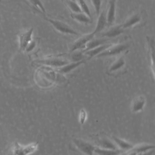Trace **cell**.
I'll list each match as a JSON object with an SVG mask.
<instances>
[{"instance_id": "1", "label": "cell", "mask_w": 155, "mask_h": 155, "mask_svg": "<svg viewBox=\"0 0 155 155\" xmlns=\"http://www.w3.org/2000/svg\"><path fill=\"white\" fill-rule=\"evenodd\" d=\"M43 17L44 19L49 23L56 31L61 33L76 36L81 35L78 31L66 23L46 17L45 15H44Z\"/></svg>"}, {"instance_id": "2", "label": "cell", "mask_w": 155, "mask_h": 155, "mask_svg": "<svg viewBox=\"0 0 155 155\" xmlns=\"http://www.w3.org/2000/svg\"><path fill=\"white\" fill-rule=\"evenodd\" d=\"M128 47L129 46L126 44L112 45L109 48L96 56V57L101 58L117 56L126 51L128 49Z\"/></svg>"}, {"instance_id": "3", "label": "cell", "mask_w": 155, "mask_h": 155, "mask_svg": "<svg viewBox=\"0 0 155 155\" xmlns=\"http://www.w3.org/2000/svg\"><path fill=\"white\" fill-rule=\"evenodd\" d=\"M38 145V142H34L26 146L22 145L18 142H15L14 144L12 152L15 155H29L37 150Z\"/></svg>"}, {"instance_id": "4", "label": "cell", "mask_w": 155, "mask_h": 155, "mask_svg": "<svg viewBox=\"0 0 155 155\" xmlns=\"http://www.w3.org/2000/svg\"><path fill=\"white\" fill-rule=\"evenodd\" d=\"M95 35L92 32L90 33L80 36L78 39H77L72 45L70 50L71 53L78 51L80 50H82L83 51L86 47V45L92 39L94 38Z\"/></svg>"}, {"instance_id": "5", "label": "cell", "mask_w": 155, "mask_h": 155, "mask_svg": "<svg viewBox=\"0 0 155 155\" xmlns=\"http://www.w3.org/2000/svg\"><path fill=\"white\" fill-rule=\"evenodd\" d=\"M74 144L77 149L86 155H94L96 146L87 141L81 139L75 138Z\"/></svg>"}, {"instance_id": "6", "label": "cell", "mask_w": 155, "mask_h": 155, "mask_svg": "<svg viewBox=\"0 0 155 155\" xmlns=\"http://www.w3.org/2000/svg\"><path fill=\"white\" fill-rule=\"evenodd\" d=\"M143 17V12L135 13L126 18L122 24V27L124 30L134 27L142 22Z\"/></svg>"}, {"instance_id": "7", "label": "cell", "mask_w": 155, "mask_h": 155, "mask_svg": "<svg viewBox=\"0 0 155 155\" xmlns=\"http://www.w3.org/2000/svg\"><path fill=\"white\" fill-rule=\"evenodd\" d=\"M155 146L149 144L143 143L133 146L132 148L125 151L119 155H138L139 153L155 149Z\"/></svg>"}, {"instance_id": "8", "label": "cell", "mask_w": 155, "mask_h": 155, "mask_svg": "<svg viewBox=\"0 0 155 155\" xmlns=\"http://www.w3.org/2000/svg\"><path fill=\"white\" fill-rule=\"evenodd\" d=\"M37 62L46 66L59 68L64 66L70 62L67 60L62 58H52L42 60L38 61Z\"/></svg>"}, {"instance_id": "9", "label": "cell", "mask_w": 155, "mask_h": 155, "mask_svg": "<svg viewBox=\"0 0 155 155\" xmlns=\"http://www.w3.org/2000/svg\"><path fill=\"white\" fill-rule=\"evenodd\" d=\"M116 0H109L108 8L106 12L107 25H111L114 23L116 17Z\"/></svg>"}, {"instance_id": "10", "label": "cell", "mask_w": 155, "mask_h": 155, "mask_svg": "<svg viewBox=\"0 0 155 155\" xmlns=\"http://www.w3.org/2000/svg\"><path fill=\"white\" fill-rule=\"evenodd\" d=\"M146 104V98L143 95L136 97L132 102L131 110L134 113H138L143 110Z\"/></svg>"}, {"instance_id": "11", "label": "cell", "mask_w": 155, "mask_h": 155, "mask_svg": "<svg viewBox=\"0 0 155 155\" xmlns=\"http://www.w3.org/2000/svg\"><path fill=\"white\" fill-rule=\"evenodd\" d=\"M33 28H32L28 31L22 33L19 36V43L20 47L22 51H25L27 45L32 41Z\"/></svg>"}, {"instance_id": "12", "label": "cell", "mask_w": 155, "mask_h": 155, "mask_svg": "<svg viewBox=\"0 0 155 155\" xmlns=\"http://www.w3.org/2000/svg\"><path fill=\"white\" fill-rule=\"evenodd\" d=\"M98 17L95 28L93 32L95 35L103 31L107 25L106 11L105 10L101 12Z\"/></svg>"}, {"instance_id": "13", "label": "cell", "mask_w": 155, "mask_h": 155, "mask_svg": "<svg viewBox=\"0 0 155 155\" xmlns=\"http://www.w3.org/2000/svg\"><path fill=\"white\" fill-rule=\"evenodd\" d=\"M124 29L122 27V24L112 26L107 31L103 33L102 37L105 38H114L119 36L124 31Z\"/></svg>"}, {"instance_id": "14", "label": "cell", "mask_w": 155, "mask_h": 155, "mask_svg": "<svg viewBox=\"0 0 155 155\" xmlns=\"http://www.w3.org/2000/svg\"><path fill=\"white\" fill-rule=\"evenodd\" d=\"M112 44L108 43L106 44L100 45L96 48H94L92 50H89L87 51L83 52L85 56H86L88 59H90L94 57L98 56L100 54L102 53L104 51H105L107 48H109L112 45Z\"/></svg>"}, {"instance_id": "15", "label": "cell", "mask_w": 155, "mask_h": 155, "mask_svg": "<svg viewBox=\"0 0 155 155\" xmlns=\"http://www.w3.org/2000/svg\"><path fill=\"white\" fill-rule=\"evenodd\" d=\"M126 64V61L123 56L118 57L111 64L108 69L109 73H114L122 70Z\"/></svg>"}, {"instance_id": "16", "label": "cell", "mask_w": 155, "mask_h": 155, "mask_svg": "<svg viewBox=\"0 0 155 155\" xmlns=\"http://www.w3.org/2000/svg\"><path fill=\"white\" fill-rule=\"evenodd\" d=\"M85 62V60H84L79 61H73L72 62H70L69 63L66 64L64 66L61 68H58L57 70L60 73L62 74L68 73L75 69L76 68L79 67L83 64H84Z\"/></svg>"}, {"instance_id": "17", "label": "cell", "mask_w": 155, "mask_h": 155, "mask_svg": "<svg viewBox=\"0 0 155 155\" xmlns=\"http://www.w3.org/2000/svg\"><path fill=\"white\" fill-rule=\"evenodd\" d=\"M147 39L148 42V52L151 61V67L154 76L155 40L154 38L149 36H147Z\"/></svg>"}, {"instance_id": "18", "label": "cell", "mask_w": 155, "mask_h": 155, "mask_svg": "<svg viewBox=\"0 0 155 155\" xmlns=\"http://www.w3.org/2000/svg\"><path fill=\"white\" fill-rule=\"evenodd\" d=\"M113 142L115 144L118 149L125 152L132 148L134 146L132 144L123 139L115 136L112 137Z\"/></svg>"}, {"instance_id": "19", "label": "cell", "mask_w": 155, "mask_h": 155, "mask_svg": "<svg viewBox=\"0 0 155 155\" xmlns=\"http://www.w3.org/2000/svg\"><path fill=\"white\" fill-rule=\"evenodd\" d=\"M108 39L106 38H103V37L101 38H98V39H94V38L87 43L85 49L82 51L83 52H84L87 51L89 50L98 47L100 45L108 43Z\"/></svg>"}, {"instance_id": "20", "label": "cell", "mask_w": 155, "mask_h": 155, "mask_svg": "<svg viewBox=\"0 0 155 155\" xmlns=\"http://www.w3.org/2000/svg\"><path fill=\"white\" fill-rule=\"evenodd\" d=\"M72 19L77 22L84 25H88L92 23V18L83 12L73 13L71 15Z\"/></svg>"}, {"instance_id": "21", "label": "cell", "mask_w": 155, "mask_h": 155, "mask_svg": "<svg viewBox=\"0 0 155 155\" xmlns=\"http://www.w3.org/2000/svg\"><path fill=\"white\" fill-rule=\"evenodd\" d=\"M123 152V151L120 149L111 150V149H104V148H100L98 147H96L94 154H96L97 155H119Z\"/></svg>"}, {"instance_id": "22", "label": "cell", "mask_w": 155, "mask_h": 155, "mask_svg": "<svg viewBox=\"0 0 155 155\" xmlns=\"http://www.w3.org/2000/svg\"><path fill=\"white\" fill-rule=\"evenodd\" d=\"M99 146L98 147L104 149L116 150L119 149L113 141L107 138H103L99 141Z\"/></svg>"}, {"instance_id": "23", "label": "cell", "mask_w": 155, "mask_h": 155, "mask_svg": "<svg viewBox=\"0 0 155 155\" xmlns=\"http://www.w3.org/2000/svg\"><path fill=\"white\" fill-rule=\"evenodd\" d=\"M65 2L73 13L82 12L79 5L76 0H65Z\"/></svg>"}, {"instance_id": "24", "label": "cell", "mask_w": 155, "mask_h": 155, "mask_svg": "<svg viewBox=\"0 0 155 155\" xmlns=\"http://www.w3.org/2000/svg\"><path fill=\"white\" fill-rule=\"evenodd\" d=\"M36 10H38L42 14L46 13L44 5L43 4L41 0H27Z\"/></svg>"}, {"instance_id": "25", "label": "cell", "mask_w": 155, "mask_h": 155, "mask_svg": "<svg viewBox=\"0 0 155 155\" xmlns=\"http://www.w3.org/2000/svg\"><path fill=\"white\" fill-rule=\"evenodd\" d=\"M79 5L82 12L87 15L89 17L92 18L90 8L85 0H76Z\"/></svg>"}, {"instance_id": "26", "label": "cell", "mask_w": 155, "mask_h": 155, "mask_svg": "<svg viewBox=\"0 0 155 155\" xmlns=\"http://www.w3.org/2000/svg\"><path fill=\"white\" fill-rule=\"evenodd\" d=\"M91 1L94 9L96 14L98 16L101 13L102 0H91Z\"/></svg>"}, {"instance_id": "27", "label": "cell", "mask_w": 155, "mask_h": 155, "mask_svg": "<svg viewBox=\"0 0 155 155\" xmlns=\"http://www.w3.org/2000/svg\"><path fill=\"white\" fill-rule=\"evenodd\" d=\"M87 117V114L86 113V110L84 108H82L80 110L79 115V120L80 124H83L86 121Z\"/></svg>"}, {"instance_id": "28", "label": "cell", "mask_w": 155, "mask_h": 155, "mask_svg": "<svg viewBox=\"0 0 155 155\" xmlns=\"http://www.w3.org/2000/svg\"><path fill=\"white\" fill-rule=\"evenodd\" d=\"M35 46H36V42L35 41H32L26 47L25 50V51L27 52L32 51L35 48Z\"/></svg>"}, {"instance_id": "29", "label": "cell", "mask_w": 155, "mask_h": 155, "mask_svg": "<svg viewBox=\"0 0 155 155\" xmlns=\"http://www.w3.org/2000/svg\"><path fill=\"white\" fill-rule=\"evenodd\" d=\"M9 155H15V154L14 153H13L12 152V153H11L9 154Z\"/></svg>"}, {"instance_id": "30", "label": "cell", "mask_w": 155, "mask_h": 155, "mask_svg": "<svg viewBox=\"0 0 155 155\" xmlns=\"http://www.w3.org/2000/svg\"><path fill=\"white\" fill-rule=\"evenodd\" d=\"M62 1H63V0H62Z\"/></svg>"}]
</instances>
